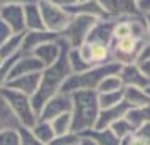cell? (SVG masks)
<instances>
[{"label":"cell","instance_id":"6","mask_svg":"<svg viewBox=\"0 0 150 145\" xmlns=\"http://www.w3.org/2000/svg\"><path fill=\"white\" fill-rule=\"evenodd\" d=\"M98 19H93V17H88V15H76V17H71V22L68 24V27L64 29L59 37L62 41H66L71 49H79L86 42L91 29L96 25Z\"/></svg>","mask_w":150,"mask_h":145},{"label":"cell","instance_id":"19","mask_svg":"<svg viewBox=\"0 0 150 145\" xmlns=\"http://www.w3.org/2000/svg\"><path fill=\"white\" fill-rule=\"evenodd\" d=\"M81 137L91 142L93 145H122V140L113 133L111 128H105V130L91 128V130L81 133Z\"/></svg>","mask_w":150,"mask_h":145},{"label":"cell","instance_id":"30","mask_svg":"<svg viewBox=\"0 0 150 145\" xmlns=\"http://www.w3.org/2000/svg\"><path fill=\"white\" fill-rule=\"evenodd\" d=\"M110 128L113 130V133H115L120 140H125L127 137H130V135L135 132V128H133V127H132V123L127 120V117L122 118V120H118V122H116V123H113Z\"/></svg>","mask_w":150,"mask_h":145},{"label":"cell","instance_id":"4","mask_svg":"<svg viewBox=\"0 0 150 145\" xmlns=\"http://www.w3.org/2000/svg\"><path fill=\"white\" fill-rule=\"evenodd\" d=\"M2 98L7 101V105L10 106L12 113L15 115V118L19 120L21 127H25V128H32L37 120H39V115L35 113L34 106H32V98L22 95L19 91L10 90V88H4L0 91Z\"/></svg>","mask_w":150,"mask_h":145},{"label":"cell","instance_id":"18","mask_svg":"<svg viewBox=\"0 0 150 145\" xmlns=\"http://www.w3.org/2000/svg\"><path fill=\"white\" fill-rule=\"evenodd\" d=\"M61 54H62V46H61L59 37H57V41L47 42V44L37 47L34 52H32V56H35V57L44 64V68H51L52 64H56V62L59 61Z\"/></svg>","mask_w":150,"mask_h":145},{"label":"cell","instance_id":"24","mask_svg":"<svg viewBox=\"0 0 150 145\" xmlns=\"http://www.w3.org/2000/svg\"><path fill=\"white\" fill-rule=\"evenodd\" d=\"M22 35H14L12 39H8L5 44H2L0 46V57H2V61H5V59H10V57H15V56L21 54L22 51Z\"/></svg>","mask_w":150,"mask_h":145},{"label":"cell","instance_id":"17","mask_svg":"<svg viewBox=\"0 0 150 145\" xmlns=\"http://www.w3.org/2000/svg\"><path fill=\"white\" fill-rule=\"evenodd\" d=\"M41 74H27V76H21V78H15V79H10L7 84V88L10 90H15L25 95V96L32 98L39 90V84H41Z\"/></svg>","mask_w":150,"mask_h":145},{"label":"cell","instance_id":"3","mask_svg":"<svg viewBox=\"0 0 150 145\" xmlns=\"http://www.w3.org/2000/svg\"><path fill=\"white\" fill-rule=\"evenodd\" d=\"M120 68L115 62L111 64H105V66H96V68H91L84 73H79V74H71L68 78V81L62 86V93H68V95H73L76 91H96L98 86L105 78L111 76V74H118L120 73Z\"/></svg>","mask_w":150,"mask_h":145},{"label":"cell","instance_id":"34","mask_svg":"<svg viewBox=\"0 0 150 145\" xmlns=\"http://www.w3.org/2000/svg\"><path fill=\"white\" fill-rule=\"evenodd\" d=\"M14 35L15 34L12 32V29H10L5 22L0 19V46H2V44H5L8 39H12Z\"/></svg>","mask_w":150,"mask_h":145},{"label":"cell","instance_id":"11","mask_svg":"<svg viewBox=\"0 0 150 145\" xmlns=\"http://www.w3.org/2000/svg\"><path fill=\"white\" fill-rule=\"evenodd\" d=\"M100 2L106 12V17L113 21L140 14L137 0H100Z\"/></svg>","mask_w":150,"mask_h":145},{"label":"cell","instance_id":"16","mask_svg":"<svg viewBox=\"0 0 150 145\" xmlns=\"http://www.w3.org/2000/svg\"><path fill=\"white\" fill-rule=\"evenodd\" d=\"M132 110L128 105L122 101L120 105H116L113 108H108V110H101L100 117H98V122H96V127L98 130H105V128H110L113 123H116L118 120L127 117V113Z\"/></svg>","mask_w":150,"mask_h":145},{"label":"cell","instance_id":"10","mask_svg":"<svg viewBox=\"0 0 150 145\" xmlns=\"http://www.w3.org/2000/svg\"><path fill=\"white\" fill-rule=\"evenodd\" d=\"M73 111V96L68 93H57L52 96L47 103L44 105V108L39 113V120L44 122H52L61 115H68Z\"/></svg>","mask_w":150,"mask_h":145},{"label":"cell","instance_id":"33","mask_svg":"<svg viewBox=\"0 0 150 145\" xmlns=\"http://www.w3.org/2000/svg\"><path fill=\"white\" fill-rule=\"evenodd\" d=\"M19 137H21V145H44L42 142L37 140V137L32 133V130L25 128V127L19 128Z\"/></svg>","mask_w":150,"mask_h":145},{"label":"cell","instance_id":"41","mask_svg":"<svg viewBox=\"0 0 150 145\" xmlns=\"http://www.w3.org/2000/svg\"><path fill=\"white\" fill-rule=\"evenodd\" d=\"M2 62H4V61H2V57H0V66H2Z\"/></svg>","mask_w":150,"mask_h":145},{"label":"cell","instance_id":"38","mask_svg":"<svg viewBox=\"0 0 150 145\" xmlns=\"http://www.w3.org/2000/svg\"><path fill=\"white\" fill-rule=\"evenodd\" d=\"M145 22H147V42L150 44V14L145 15Z\"/></svg>","mask_w":150,"mask_h":145},{"label":"cell","instance_id":"42","mask_svg":"<svg viewBox=\"0 0 150 145\" xmlns=\"http://www.w3.org/2000/svg\"><path fill=\"white\" fill-rule=\"evenodd\" d=\"M0 7H2V2H0Z\"/></svg>","mask_w":150,"mask_h":145},{"label":"cell","instance_id":"15","mask_svg":"<svg viewBox=\"0 0 150 145\" xmlns=\"http://www.w3.org/2000/svg\"><path fill=\"white\" fill-rule=\"evenodd\" d=\"M24 19H25V32L46 30L39 0L37 2H24Z\"/></svg>","mask_w":150,"mask_h":145},{"label":"cell","instance_id":"13","mask_svg":"<svg viewBox=\"0 0 150 145\" xmlns=\"http://www.w3.org/2000/svg\"><path fill=\"white\" fill-rule=\"evenodd\" d=\"M44 64H42L35 56L32 54H21L19 59L15 61L14 68H12V73H10V79H15V78L21 76H27V74H41L44 73ZM8 79V81H10Z\"/></svg>","mask_w":150,"mask_h":145},{"label":"cell","instance_id":"9","mask_svg":"<svg viewBox=\"0 0 150 145\" xmlns=\"http://www.w3.org/2000/svg\"><path fill=\"white\" fill-rule=\"evenodd\" d=\"M0 19L12 29L15 35L25 34V19H24V2H2Z\"/></svg>","mask_w":150,"mask_h":145},{"label":"cell","instance_id":"7","mask_svg":"<svg viewBox=\"0 0 150 145\" xmlns=\"http://www.w3.org/2000/svg\"><path fill=\"white\" fill-rule=\"evenodd\" d=\"M39 7L42 12L46 30L56 35H61L64 29L68 27V24L71 22V15L57 2H52V0H39Z\"/></svg>","mask_w":150,"mask_h":145},{"label":"cell","instance_id":"22","mask_svg":"<svg viewBox=\"0 0 150 145\" xmlns=\"http://www.w3.org/2000/svg\"><path fill=\"white\" fill-rule=\"evenodd\" d=\"M30 130H32V133L37 137V140L42 142L44 145H51L56 138V132H54V128H52L51 122L37 120V123H35Z\"/></svg>","mask_w":150,"mask_h":145},{"label":"cell","instance_id":"1","mask_svg":"<svg viewBox=\"0 0 150 145\" xmlns=\"http://www.w3.org/2000/svg\"><path fill=\"white\" fill-rule=\"evenodd\" d=\"M59 41H61V46H62L61 57L51 68L44 69V73H42V76H41L39 90L32 96V106H34V110L37 115L41 113V110L44 108V105L47 103L51 98L56 96L57 93H61L64 83L73 74L71 73V68H69V62H68V54H69V51H71V47L66 44V41H62L61 37H59Z\"/></svg>","mask_w":150,"mask_h":145},{"label":"cell","instance_id":"21","mask_svg":"<svg viewBox=\"0 0 150 145\" xmlns=\"http://www.w3.org/2000/svg\"><path fill=\"white\" fill-rule=\"evenodd\" d=\"M21 123L15 118V115L12 113L10 106L7 105V101L2 98L0 95V132L4 130H19Z\"/></svg>","mask_w":150,"mask_h":145},{"label":"cell","instance_id":"36","mask_svg":"<svg viewBox=\"0 0 150 145\" xmlns=\"http://www.w3.org/2000/svg\"><path fill=\"white\" fill-rule=\"evenodd\" d=\"M138 66H140V69L143 71V74L150 79V59H145V61H140L138 62Z\"/></svg>","mask_w":150,"mask_h":145},{"label":"cell","instance_id":"25","mask_svg":"<svg viewBox=\"0 0 150 145\" xmlns=\"http://www.w3.org/2000/svg\"><path fill=\"white\" fill-rule=\"evenodd\" d=\"M122 145H150V125L135 130L130 137L122 140Z\"/></svg>","mask_w":150,"mask_h":145},{"label":"cell","instance_id":"27","mask_svg":"<svg viewBox=\"0 0 150 145\" xmlns=\"http://www.w3.org/2000/svg\"><path fill=\"white\" fill-rule=\"evenodd\" d=\"M98 101H100L101 110L113 108V106H116L123 101V90L115 91V93H98Z\"/></svg>","mask_w":150,"mask_h":145},{"label":"cell","instance_id":"2","mask_svg":"<svg viewBox=\"0 0 150 145\" xmlns=\"http://www.w3.org/2000/svg\"><path fill=\"white\" fill-rule=\"evenodd\" d=\"M73 96V132L84 133L96 127L98 117L101 113L100 101H98V91H76Z\"/></svg>","mask_w":150,"mask_h":145},{"label":"cell","instance_id":"31","mask_svg":"<svg viewBox=\"0 0 150 145\" xmlns=\"http://www.w3.org/2000/svg\"><path fill=\"white\" fill-rule=\"evenodd\" d=\"M83 144V137L79 133H74V132H69L66 135H61V137H56L54 142L51 145H81Z\"/></svg>","mask_w":150,"mask_h":145},{"label":"cell","instance_id":"12","mask_svg":"<svg viewBox=\"0 0 150 145\" xmlns=\"http://www.w3.org/2000/svg\"><path fill=\"white\" fill-rule=\"evenodd\" d=\"M118 78L122 79L123 88H140V90H149L150 88V79L140 69L138 64H128L122 66Z\"/></svg>","mask_w":150,"mask_h":145},{"label":"cell","instance_id":"8","mask_svg":"<svg viewBox=\"0 0 150 145\" xmlns=\"http://www.w3.org/2000/svg\"><path fill=\"white\" fill-rule=\"evenodd\" d=\"M57 4H59L71 17H76V15H88V17H93V19H98V21L108 19L100 0H59Z\"/></svg>","mask_w":150,"mask_h":145},{"label":"cell","instance_id":"32","mask_svg":"<svg viewBox=\"0 0 150 145\" xmlns=\"http://www.w3.org/2000/svg\"><path fill=\"white\" fill-rule=\"evenodd\" d=\"M0 145H21L19 130H4V132H0Z\"/></svg>","mask_w":150,"mask_h":145},{"label":"cell","instance_id":"5","mask_svg":"<svg viewBox=\"0 0 150 145\" xmlns=\"http://www.w3.org/2000/svg\"><path fill=\"white\" fill-rule=\"evenodd\" d=\"M147 46V39L142 37H127L111 42V61L118 66L138 64Z\"/></svg>","mask_w":150,"mask_h":145},{"label":"cell","instance_id":"39","mask_svg":"<svg viewBox=\"0 0 150 145\" xmlns=\"http://www.w3.org/2000/svg\"><path fill=\"white\" fill-rule=\"evenodd\" d=\"M81 145H93L91 144V142H88V140H84V138H83V144Z\"/></svg>","mask_w":150,"mask_h":145},{"label":"cell","instance_id":"29","mask_svg":"<svg viewBox=\"0 0 150 145\" xmlns=\"http://www.w3.org/2000/svg\"><path fill=\"white\" fill-rule=\"evenodd\" d=\"M123 90V83L122 79L118 78V74H111V76L105 78L100 86H98V93H115V91H122Z\"/></svg>","mask_w":150,"mask_h":145},{"label":"cell","instance_id":"23","mask_svg":"<svg viewBox=\"0 0 150 145\" xmlns=\"http://www.w3.org/2000/svg\"><path fill=\"white\" fill-rule=\"evenodd\" d=\"M127 120H128L132 127L138 130L145 125H150V105L142 106V108H132L127 113Z\"/></svg>","mask_w":150,"mask_h":145},{"label":"cell","instance_id":"37","mask_svg":"<svg viewBox=\"0 0 150 145\" xmlns=\"http://www.w3.org/2000/svg\"><path fill=\"white\" fill-rule=\"evenodd\" d=\"M145 59H150V44H147L145 46V49H143V54L142 57H140V61H145ZM138 61V62H140Z\"/></svg>","mask_w":150,"mask_h":145},{"label":"cell","instance_id":"35","mask_svg":"<svg viewBox=\"0 0 150 145\" xmlns=\"http://www.w3.org/2000/svg\"><path fill=\"white\" fill-rule=\"evenodd\" d=\"M137 5H138V10L142 15L150 14V0H137Z\"/></svg>","mask_w":150,"mask_h":145},{"label":"cell","instance_id":"28","mask_svg":"<svg viewBox=\"0 0 150 145\" xmlns=\"http://www.w3.org/2000/svg\"><path fill=\"white\" fill-rule=\"evenodd\" d=\"M51 125H52V128L56 132V137L66 135L69 132H73V117H71V113L61 115V117H57L56 120H52Z\"/></svg>","mask_w":150,"mask_h":145},{"label":"cell","instance_id":"20","mask_svg":"<svg viewBox=\"0 0 150 145\" xmlns=\"http://www.w3.org/2000/svg\"><path fill=\"white\" fill-rule=\"evenodd\" d=\"M123 101L130 108H142L150 105V96L147 91L140 88H123Z\"/></svg>","mask_w":150,"mask_h":145},{"label":"cell","instance_id":"26","mask_svg":"<svg viewBox=\"0 0 150 145\" xmlns=\"http://www.w3.org/2000/svg\"><path fill=\"white\" fill-rule=\"evenodd\" d=\"M68 62H69V68H71V73L73 74H79V73H84V71H88L91 69L89 64L83 61V57L79 56V51L78 49H71L68 54Z\"/></svg>","mask_w":150,"mask_h":145},{"label":"cell","instance_id":"14","mask_svg":"<svg viewBox=\"0 0 150 145\" xmlns=\"http://www.w3.org/2000/svg\"><path fill=\"white\" fill-rule=\"evenodd\" d=\"M59 35L52 34L49 30H39V32H25L22 37V51L21 54H32L37 47H41L47 42L57 41Z\"/></svg>","mask_w":150,"mask_h":145},{"label":"cell","instance_id":"40","mask_svg":"<svg viewBox=\"0 0 150 145\" xmlns=\"http://www.w3.org/2000/svg\"><path fill=\"white\" fill-rule=\"evenodd\" d=\"M145 91H147V93H149V96H150V88H149V90H145Z\"/></svg>","mask_w":150,"mask_h":145}]
</instances>
